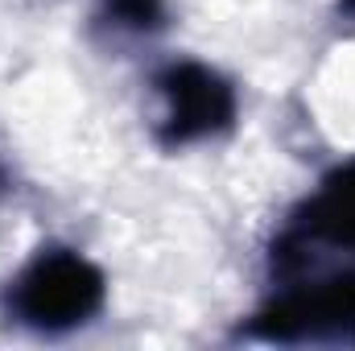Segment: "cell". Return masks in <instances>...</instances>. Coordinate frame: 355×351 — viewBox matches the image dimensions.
Listing matches in <instances>:
<instances>
[{
  "instance_id": "cell-6",
  "label": "cell",
  "mask_w": 355,
  "mask_h": 351,
  "mask_svg": "<svg viewBox=\"0 0 355 351\" xmlns=\"http://www.w3.org/2000/svg\"><path fill=\"white\" fill-rule=\"evenodd\" d=\"M339 4H343V8H347V12H355V0H339Z\"/></svg>"
},
{
  "instance_id": "cell-4",
  "label": "cell",
  "mask_w": 355,
  "mask_h": 351,
  "mask_svg": "<svg viewBox=\"0 0 355 351\" xmlns=\"http://www.w3.org/2000/svg\"><path fill=\"white\" fill-rule=\"evenodd\" d=\"M285 248H339L355 252V162L335 166L318 194L302 207L297 223L277 240Z\"/></svg>"
},
{
  "instance_id": "cell-3",
  "label": "cell",
  "mask_w": 355,
  "mask_h": 351,
  "mask_svg": "<svg viewBox=\"0 0 355 351\" xmlns=\"http://www.w3.org/2000/svg\"><path fill=\"white\" fill-rule=\"evenodd\" d=\"M157 91L166 99V116L157 124V141L166 149L227 132L232 120H236V108H240L236 87L219 71H211L202 62H190V58L170 62L157 75Z\"/></svg>"
},
{
  "instance_id": "cell-2",
  "label": "cell",
  "mask_w": 355,
  "mask_h": 351,
  "mask_svg": "<svg viewBox=\"0 0 355 351\" xmlns=\"http://www.w3.org/2000/svg\"><path fill=\"white\" fill-rule=\"evenodd\" d=\"M248 335L268 343H355V268L289 281L248 323Z\"/></svg>"
},
{
  "instance_id": "cell-1",
  "label": "cell",
  "mask_w": 355,
  "mask_h": 351,
  "mask_svg": "<svg viewBox=\"0 0 355 351\" xmlns=\"http://www.w3.org/2000/svg\"><path fill=\"white\" fill-rule=\"evenodd\" d=\"M103 298L107 281L99 264L71 248H42L8 285L12 318L46 335H62L91 323L103 310Z\"/></svg>"
},
{
  "instance_id": "cell-5",
  "label": "cell",
  "mask_w": 355,
  "mask_h": 351,
  "mask_svg": "<svg viewBox=\"0 0 355 351\" xmlns=\"http://www.w3.org/2000/svg\"><path fill=\"white\" fill-rule=\"evenodd\" d=\"M95 21L112 33L145 37V33L166 29V0H103Z\"/></svg>"
}]
</instances>
